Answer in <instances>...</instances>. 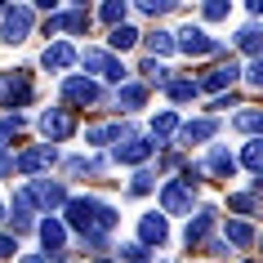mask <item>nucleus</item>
<instances>
[{
	"mask_svg": "<svg viewBox=\"0 0 263 263\" xmlns=\"http://www.w3.org/2000/svg\"><path fill=\"white\" fill-rule=\"evenodd\" d=\"M23 192H27L31 210H41V214H54V210L67 205V187H63L58 179H31Z\"/></svg>",
	"mask_w": 263,
	"mask_h": 263,
	"instance_id": "obj_1",
	"label": "nucleus"
},
{
	"mask_svg": "<svg viewBox=\"0 0 263 263\" xmlns=\"http://www.w3.org/2000/svg\"><path fill=\"white\" fill-rule=\"evenodd\" d=\"M76 58H81L94 76H103V81H111V85H125V81H129L125 63H121L116 54H107V49H94V45H89V49H85V54H76Z\"/></svg>",
	"mask_w": 263,
	"mask_h": 263,
	"instance_id": "obj_2",
	"label": "nucleus"
},
{
	"mask_svg": "<svg viewBox=\"0 0 263 263\" xmlns=\"http://www.w3.org/2000/svg\"><path fill=\"white\" fill-rule=\"evenodd\" d=\"M0 18H5L0 41H9V45H23V41L31 36V23H36V14H31L27 5H14V9H5V5H0Z\"/></svg>",
	"mask_w": 263,
	"mask_h": 263,
	"instance_id": "obj_3",
	"label": "nucleus"
},
{
	"mask_svg": "<svg viewBox=\"0 0 263 263\" xmlns=\"http://www.w3.org/2000/svg\"><path fill=\"white\" fill-rule=\"evenodd\" d=\"M174 49H183L187 58H205V54H223V45L210 36L205 27H183L174 36Z\"/></svg>",
	"mask_w": 263,
	"mask_h": 263,
	"instance_id": "obj_4",
	"label": "nucleus"
},
{
	"mask_svg": "<svg viewBox=\"0 0 263 263\" xmlns=\"http://www.w3.org/2000/svg\"><path fill=\"white\" fill-rule=\"evenodd\" d=\"M31 103V76L27 71H0V107H27Z\"/></svg>",
	"mask_w": 263,
	"mask_h": 263,
	"instance_id": "obj_5",
	"label": "nucleus"
},
{
	"mask_svg": "<svg viewBox=\"0 0 263 263\" xmlns=\"http://www.w3.org/2000/svg\"><path fill=\"white\" fill-rule=\"evenodd\" d=\"M63 103L67 107H94V103H103V89L89 76H67L63 81Z\"/></svg>",
	"mask_w": 263,
	"mask_h": 263,
	"instance_id": "obj_6",
	"label": "nucleus"
},
{
	"mask_svg": "<svg viewBox=\"0 0 263 263\" xmlns=\"http://www.w3.org/2000/svg\"><path fill=\"white\" fill-rule=\"evenodd\" d=\"M192 201H196V187L183 179H170L161 187V214H192Z\"/></svg>",
	"mask_w": 263,
	"mask_h": 263,
	"instance_id": "obj_7",
	"label": "nucleus"
},
{
	"mask_svg": "<svg viewBox=\"0 0 263 263\" xmlns=\"http://www.w3.org/2000/svg\"><path fill=\"white\" fill-rule=\"evenodd\" d=\"M41 134L49 139V147H54V143H67L71 134H76V121H71V111H63V107L41 111Z\"/></svg>",
	"mask_w": 263,
	"mask_h": 263,
	"instance_id": "obj_8",
	"label": "nucleus"
},
{
	"mask_svg": "<svg viewBox=\"0 0 263 263\" xmlns=\"http://www.w3.org/2000/svg\"><path fill=\"white\" fill-rule=\"evenodd\" d=\"M54 147H49V143H36V147H31V152H23V156H14V170H18V174H27V179H31V174H41V170H49V165H54Z\"/></svg>",
	"mask_w": 263,
	"mask_h": 263,
	"instance_id": "obj_9",
	"label": "nucleus"
},
{
	"mask_svg": "<svg viewBox=\"0 0 263 263\" xmlns=\"http://www.w3.org/2000/svg\"><path fill=\"white\" fill-rule=\"evenodd\" d=\"M156 147H152V139H139V134H129V139H121L116 143V161H121V165H143V161H147V156H152Z\"/></svg>",
	"mask_w": 263,
	"mask_h": 263,
	"instance_id": "obj_10",
	"label": "nucleus"
},
{
	"mask_svg": "<svg viewBox=\"0 0 263 263\" xmlns=\"http://www.w3.org/2000/svg\"><path fill=\"white\" fill-rule=\"evenodd\" d=\"M196 170L210 174V179H232V174H236V156L228 152V147H210V156H205Z\"/></svg>",
	"mask_w": 263,
	"mask_h": 263,
	"instance_id": "obj_11",
	"label": "nucleus"
},
{
	"mask_svg": "<svg viewBox=\"0 0 263 263\" xmlns=\"http://www.w3.org/2000/svg\"><path fill=\"white\" fill-rule=\"evenodd\" d=\"M165 236H170L165 214H143V219H139V246L143 250H147V246H165Z\"/></svg>",
	"mask_w": 263,
	"mask_h": 263,
	"instance_id": "obj_12",
	"label": "nucleus"
},
{
	"mask_svg": "<svg viewBox=\"0 0 263 263\" xmlns=\"http://www.w3.org/2000/svg\"><path fill=\"white\" fill-rule=\"evenodd\" d=\"M85 27H89V14H85V9L49 14V23H45V31H67V36H85Z\"/></svg>",
	"mask_w": 263,
	"mask_h": 263,
	"instance_id": "obj_13",
	"label": "nucleus"
},
{
	"mask_svg": "<svg viewBox=\"0 0 263 263\" xmlns=\"http://www.w3.org/2000/svg\"><path fill=\"white\" fill-rule=\"evenodd\" d=\"M214 134H219V121H214V116H201V121L179 125V143H183V147H192V143H205V139H214Z\"/></svg>",
	"mask_w": 263,
	"mask_h": 263,
	"instance_id": "obj_14",
	"label": "nucleus"
},
{
	"mask_svg": "<svg viewBox=\"0 0 263 263\" xmlns=\"http://www.w3.org/2000/svg\"><path fill=\"white\" fill-rule=\"evenodd\" d=\"M41 246H45V259H58V254H63V246H67V228H63L54 214L41 223Z\"/></svg>",
	"mask_w": 263,
	"mask_h": 263,
	"instance_id": "obj_15",
	"label": "nucleus"
},
{
	"mask_svg": "<svg viewBox=\"0 0 263 263\" xmlns=\"http://www.w3.org/2000/svg\"><path fill=\"white\" fill-rule=\"evenodd\" d=\"M214 219H219V214H214L210 205L196 210V219H187V228H183V241H187V246H201V241L214 232Z\"/></svg>",
	"mask_w": 263,
	"mask_h": 263,
	"instance_id": "obj_16",
	"label": "nucleus"
},
{
	"mask_svg": "<svg viewBox=\"0 0 263 263\" xmlns=\"http://www.w3.org/2000/svg\"><path fill=\"white\" fill-rule=\"evenodd\" d=\"M236 81H241V67H236L232 58H228L223 67H214V71H210L205 81H196V89H232Z\"/></svg>",
	"mask_w": 263,
	"mask_h": 263,
	"instance_id": "obj_17",
	"label": "nucleus"
},
{
	"mask_svg": "<svg viewBox=\"0 0 263 263\" xmlns=\"http://www.w3.org/2000/svg\"><path fill=\"white\" fill-rule=\"evenodd\" d=\"M71 63H76V49H71L67 41H54V45L41 54V67H49V71H67Z\"/></svg>",
	"mask_w": 263,
	"mask_h": 263,
	"instance_id": "obj_18",
	"label": "nucleus"
},
{
	"mask_svg": "<svg viewBox=\"0 0 263 263\" xmlns=\"http://www.w3.org/2000/svg\"><path fill=\"white\" fill-rule=\"evenodd\" d=\"M143 103H147V85H139V81L116 85V107H121V111H139Z\"/></svg>",
	"mask_w": 263,
	"mask_h": 263,
	"instance_id": "obj_19",
	"label": "nucleus"
},
{
	"mask_svg": "<svg viewBox=\"0 0 263 263\" xmlns=\"http://www.w3.org/2000/svg\"><path fill=\"white\" fill-rule=\"evenodd\" d=\"M174 134H179V116H174V111H161L152 121V147H165Z\"/></svg>",
	"mask_w": 263,
	"mask_h": 263,
	"instance_id": "obj_20",
	"label": "nucleus"
},
{
	"mask_svg": "<svg viewBox=\"0 0 263 263\" xmlns=\"http://www.w3.org/2000/svg\"><path fill=\"white\" fill-rule=\"evenodd\" d=\"M121 139H129L125 125H98V129L85 134V143H94V147H111V143H121Z\"/></svg>",
	"mask_w": 263,
	"mask_h": 263,
	"instance_id": "obj_21",
	"label": "nucleus"
},
{
	"mask_svg": "<svg viewBox=\"0 0 263 263\" xmlns=\"http://www.w3.org/2000/svg\"><path fill=\"white\" fill-rule=\"evenodd\" d=\"M107 54H121V49H134V45H139V31L129 27V23H121V27H111V36H107Z\"/></svg>",
	"mask_w": 263,
	"mask_h": 263,
	"instance_id": "obj_22",
	"label": "nucleus"
},
{
	"mask_svg": "<svg viewBox=\"0 0 263 263\" xmlns=\"http://www.w3.org/2000/svg\"><path fill=\"white\" fill-rule=\"evenodd\" d=\"M228 241H232L236 250H250V246H254V228L241 223V219H228Z\"/></svg>",
	"mask_w": 263,
	"mask_h": 263,
	"instance_id": "obj_23",
	"label": "nucleus"
},
{
	"mask_svg": "<svg viewBox=\"0 0 263 263\" xmlns=\"http://www.w3.org/2000/svg\"><path fill=\"white\" fill-rule=\"evenodd\" d=\"M236 49H241V54H250V58H259V49H263L259 27H241V31H236Z\"/></svg>",
	"mask_w": 263,
	"mask_h": 263,
	"instance_id": "obj_24",
	"label": "nucleus"
},
{
	"mask_svg": "<svg viewBox=\"0 0 263 263\" xmlns=\"http://www.w3.org/2000/svg\"><path fill=\"white\" fill-rule=\"evenodd\" d=\"M165 94L174 98V103H192L201 89H196V81H170V85H165Z\"/></svg>",
	"mask_w": 263,
	"mask_h": 263,
	"instance_id": "obj_25",
	"label": "nucleus"
},
{
	"mask_svg": "<svg viewBox=\"0 0 263 263\" xmlns=\"http://www.w3.org/2000/svg\"><path fill=\"white\" fill-rule=\"evenodd\" d=\"M241 165H246L250 174H259V165H263V139H250V143H246V152H241Z\"/></svg>",
	"mask_w": 263,
	"mask_h": 263,
	"instance_id": "obj_26",
	"label": "nucleus"
},
{
	"mask_svg": "<svg viewBox=\"0 0 263 263\" xmlns=\"http://www.w3.org/2000/svg\"><path fill=\"white\" fill-rule=\"evenodd\" d=\"M143 76L152 85H170V67L161 63V58H143Z\"/></svg>",
	"mask_w": 263,
	"mask_h": 263,
	"instance_id": "obj_27",
	"label": "nucleus"
},
{
	"mask_svg": "<svg viewBox=\"0 0 263 263\" xmlns=\"http://www.w3.org/2000/svg\"><path fill=\"white\" fill-rule=\"evenodd\" d=\"M98 18H103V23H111V27H121V23H125V0L103 5V9H98Z\"/></svg>",
	"mask_w": 263,
	"mask_h": 263,
	"instance_id": "obj_28",
	"label": "nucleus"
},
{
	"mask_svg": "<svg viewBox=\"0 0 263 263\" xmlns=\"http://www.w3.org/2000/svg\"><path fill=\"white\" fill-rule=\"evenodd\" d=\"M147 49H152L156 58L170 54V49H174V36H170V31H152V36H147Z\"/></svg>",
	"mask_w": 263,
	"mask_h": 263,
	"instance_id": "obj_29",
	"label": "nucleus"
},
{
	"mask_svg": "<svg viewBox=\"0 0 263 263\" xmlns=\"http://www.w3.org/2000/svg\"><path fill=\"white\" fill-rule=\"evenodd\" d=\"M156 187V179L152 174H147V170H139V174H134V179H129V196H147Z\"/></svg>",
	"mask_w": 263,
	"mask_h": 263,
	"instance_id": "obj_30",
	"label": "nucleus"
},
{
	"mask_svg": "<svg viewBox=\"0 0 263 263\" xmlns=\"http://www.w3.org/2000/svg\"><path fill=\"white\" fill-rule=\"evenodd\" d=\"M18 129H23V116H18V111H9V116H5V121H0V147H5V143L14 139Z\"/></svg>",
	"mask_w": 263,
	"mask_h": 263,
	"instance_id": "obj_31",
	"label": "nucleus"
},
{
	"mask_svg": "<svg viewBox=\"0 0 263 263\" xmlns=\"http://www.w3.org/2000/svg\"><path fill=\"white\" fill-rule=\"evenodd\" d=\"M121 259H125V263H152V254L134 241V246H121Z\"/></svg>",
	"mask_w": 263,
	"mask_h": 263,
	"instance_id": "obj_32",
	"label": "nucleus"
},
{
	"mask_svg": "<svg viewBox=\"0 0 263 263\" xmlns=\"http://www.w3.org/2000/svg\"><path fill=\"white\" fill-rule=\"evenodd\" d=\"M259 125H263V116H259V111H236V129H246V134H254Z\"/></svg>",
	"mask_w": 263,
	"mask_h": 263,
	"instance_id": "obj_33",
	"label": "nucleus"
},
{
	"mask_svg": "<svg viewBox=\"0 0 263 263\" xmlns=\"http://www.w3.org/2000/svg\"><path fill=\"white\" fill-rule=\"evenodd\" d=\"M228 205L241 210V214H254V192H236V196H228Z\"/></svg>",
	"mask_w": 263,
	"mask_h": 263,
	"instance_id": "obj_34",
	"label": "nucleus"
},
{
	"mask_svg": "<svg viewBox=\"0 0 263 263\" xmlns=\"http://www.w3.org/2000/svg\"><path fill=\"white\" fill-rule=\"evenodd\" d=\"M246 85H263V58H254L246 67Z\"/></svg>",
	"mask_w": 263,
	"mask_h": 263,
	"instance_id": "obj_35",
	"label": "nucleus"
},
{
	"mask_svg": "<svg viewBox=\"0 0 263 263\" xmlns=\"http://www.w3.org/2000/svg\"><path fill=\"white\" fill-rule=\"evenodd\" d=\"M14 250H18V236L0 232V259H14Z\"/></svg>",
	"mask_w": 263,
	"mask_h": 263,
	"instance_id": "obj_36",
	"label": "nucleus"
},
{
	"mask_svg": "<svg viewBox=\"0 0 263 263\" xmlns=\"http://www.w3.org/2000/svg\"><path fill=\"white\" fill-rule=\"evenodd\" d=\"M201 14H205L210 23H219V18H228V5H223V0H214V5H205Z\"/></svg>",
	"mask_w": 263,
	"mask_h": 263,
	"instance_id": "obj_37",
	"label": "nucleus"
},
{
	"mask_svg": "<svg viewBox=\"0 0 263 263\" xmlns=\"http://www.w3.org/2000/svg\"><path fill=\"white\" fill-rule=\"evenodd\" d=\"M5 174H14V152H9V147H0V179H5Z\"/></svg>",
	"mask_w": 263,
	"mask_h": 263,
	"instance_id": "obj_38",
	"label": "nucleus"
},
{
	"mask_svg": "<svg viewBox=\"0 0 263 263\" xmlns=\"http://www.w3.org/2000/svg\"><path fill=\"white\" fill-rule=\"evenodd\" d=\"M9 223H14V232H27V228H31V214H27V210H18Z\"/></svg>",
	"mask_w": 263,
	"mask_h": 263,
	"instance_id": "obj_39",
	"label": "nucleus"
},
{
	"mask_svg": "<svg viewBox=\"0 0 263 263\" xmlns=\"http://www.w3.org/2000/svg\"><path fill=\"white\" fill-rule=\"evenodd\" d=\"M170 5H161V0H143V14H165Z\"/></svg>",
	"mask_w": 263,
	"mask_h": 263,
	"instance_id": "obj_40",
	"label": "nucleus"
},
{
	"mask_svg": "<svg viewBox=\"0 0 263 263\" xmlns=\"http://www.w3.org/2000/svg\"><path fill=\"white\" fill-rule=\"evenodd\" d=\"M23 263H49V259H45V254H27Z\"/></svg>",
	"mask_w": 263,
	"mask_h": 263,
	"instance_id": "obj_41",
	"label": "nucleus"
},
{
	"mask_svg": "<svg viewBox=\"0 0 263 263\" xmlns=\"http://www.w3.org/2000/svg\"><path fill=\"white\" fill-rule=\"evenodd\" d=\"M0 219H5V205H0Z\"/></svg>",
	"mask_w": 263,
	"mask_h": 263,
	"instance_id": "obj_42",
	"label": "nucleus"
},
{
	"mask_svg": "<svg viewBox=\"0 0 263 263\" xmlns=\"http://www.w3.org/2000/svg\"><path fill=\"white\" fill-rule=\"evenodd\" d=\"M246 263H254V259H246Z\"/></svg>",
	"mask_w": 263,
	"mask_h": 263,
	"instance_id": "obj_43",
	"label": "nucleus"
}]
</instances>
